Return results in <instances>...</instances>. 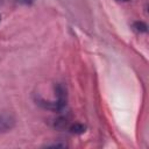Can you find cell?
Listing matches in <instances>:
<instances>
[{"label":"cell","mask_w":149,"mask_h":149,"mask_svg":"<svg viewBox=\"0 0 149 149\" xmlns=\"http://www.w3.org/2000/svg\"><path fill=\"white\" fill-rule=\"evenodd\" d=\"M14 126V119L8 115H0V133L12 129Z\"/></svg>","instance_id":"1"},{"label":"cell","mask_w":149,"mask_h":149,"mask_svg":"<svg viewBox=\"0 0 149 149\" xmlns=\"http://www.w3.org/2000/svg\"><path fill=\"white\" fill-rule=\"evenodd\" d=\"M70 132L74 133V134H80L85 132V126L80 125V123H73L70 126Z\"/></svg>","instance_id":"2"},{"label":"cell","mask_w":149,"mask_h":149,"mask_svg":"<svg viewBox=\"0 0 149 149\" xmlns=\"http://www.w3.org/2000/svg\"><path fill=\"white\" fill-rule=\"evenodd\" d=\"M134 28H135V30L139 31V33H144V31H147V26H146L143 22H135V23H134Z\"/></svg>","instance_id":"3"},{"label":"cell","mask_w":149,"mask_h":149,"mask_svg":"<svg viewBox=\"0 0 149 149\" xmlns=\"http://www.w3.org/2000/svg\"><path fill=\"white\" fill-rule=\"evenodd\" d=\"M17 2H20V3H22V5H31L35 0H16Z\"/></svg>","instance_id":"4"}]
</instances>
